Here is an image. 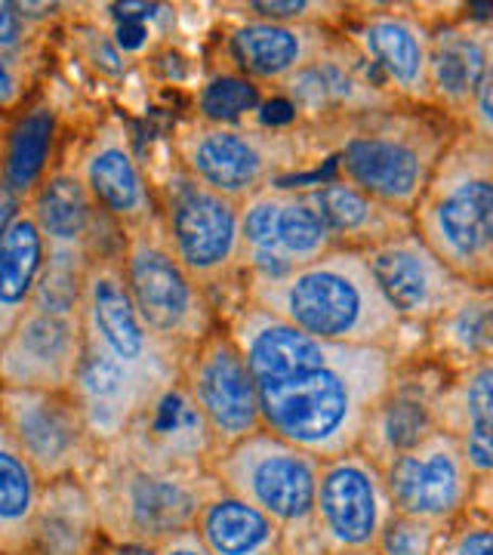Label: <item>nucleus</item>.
<instances>
[{"label":"nucleus","instance_id":"nucleus-18","mask_svg":"<svg viewBox=\"0 0 493 555\" xmlns=\"http://www.w3.org/2000/svg\"><path fill=\"white\" fill-rule=\"evenodd\" d=\"M225 25L219 35V65L213 72H229L257 83L265 93H277L299 68H306L334 38L336 28L327 25H290L241 16L222 7Z\"/></svg>","mask_w":493,"mask_h":555},{"label":"nucleus","instance_id":"nucleus-21","mask_svg":"<svg viewBox=\"0 0 493 555\" xmlns=\"http://www.w3.org/2000/svg\"><path fill=\"white\" fill-rule=\"evenodd\" d=\"M179 377H160L108 358L83 343L78 371L68 386L99 448L118 441L155 398Z\"/></svg>","mask_w":493,"mask_h":555},{"label":"nucleus","instance_id":"nucleus-39","mask_svg":"<svg viewBox=\"0 0 493 555\" xmlns=\"http://www.w3.org/2000/svg\"><path fill=\"white\" fill-rule=\"evenodd\" d=\"M60 31L68 38L75 60L90 68L96 78L105 80H124L130 72V62L120 56V50L112 43V38L105 35V28L93 22L90 16H68L60 22Z\"/></svg>","mask_w":493,"mask_h":555},{"label":"nucleus","instance_id":"nucleus-3","mask_svg":"<svg viewBox=\"0 0 493 555\" xmlns=\"http://www.w3.org/2000/svg\"><path fill=\"white\" fill-rule=\"evenodd\" d=\"M324 130L330 177L411 214L459 127L429 105L392 102Z\"/></svg>","mask_w":493,"mask_h":555},{"label":"nucleus","instance_id":"nucleus-36","mask_svg":"<svg viewBox=\"0 0 493 555\" xmlns=\"http://www.w3.org/2000/svg\"><path fill=\"white\" fill-rule=\"evenodd\" d=\"M269 93L259 90L257 83L213 72L195 90V120L200 124H250L257 112L265 105Z\"/></svg>","mask_w":493,"mask_h":555},{"label":"nucleus","instance_id":"nucleus-45","mask_svg":"<svg viewBox=\"0 0 493 555\" xmlns=\"http://www.w3.org/2000/svg\"><path fill=\"white\" fill-rule=\"evenodd\" d=\"M22 210H25V201L0 182V238L7 235V229L13 225V219L20 217Z\"/></svg>","mask_w":493,"mask_h":555},{"label":"nucleus","instance_id":"nucleus-37","mask_svg":"<svg viewBox=\"0 0 493 555\" xmlns=\"http://www.w3.org/2000/svg\"><path fill=\"white\" fill-rule=\"evenodd\" d=\"M87 266H90L87 254L47 250V262H43V272H40V281L28 309L53 312V315H78Z\"/></svg>","mask_w":493,"mask_h":555},{"label":"nucleus","instance_id":"nucleus-13","mask_svg":"<svg viewBox=\"0 0 493 555\" xmlns=\"http://www.w3.org/2000/svg\"><path fill=\"white\" fill-rule=\"evenodd\" d=\"M0 426L16 441L40 481L87 478L99 448L72 392L0 386Z\"/></svg>","mask_w":493,"mask_h":555},{"label":"nucleus","instance_id":"nucleus-26","mask_svg":"<svg viewBox=\"0 0 493 555\" xmlns=\"http://www.w3.org/2000/svg\"><path fill=\"white\" fill-rule=\"evenodd\" d=\"M118 441L133 454L179 469H207L210 460L219 454L207 420L179 379H173L133 420V426Z\"/></svg>","mask_w":493,"mask_h":555},{"label":"nucleus","instance_id":"nucleus-42","mask_svg":"<svg viewBox=\"0 0 493 555\" xmlns=\"http://www.w3.org/2000/svg\"><path fill=\"white\" fill-rule=\"evenodd\" d=\"M434 555H493L491 513L469 509L438 534Z\"/></svg>","mask_w":493,"mask_h":555},{"label":"nucleus","instance_id":"nucleus-31","mask_svg":"<svg viewBox=\"0 0 493 555\" xmlns=\"http://www.w3.org/2000/svg\"><path fill=\"white\" fill-rule=\"evenodd\" d=\"M192 531L210 555H284L275 521L222 488L200 503Z\"/></svg>","mask_w":493,"mask_h":555},{"label":"nucleus","instance_id":"nucleus-41","mask_svg":"<svg viewBox=\"0 0 493 555\" xmlns=\"http://www.w3.org/2000/svg\"><path fill=\"white\" fill-rule=\"evenodd\" d=\"M349 3H330V0H247L232 3L241 16L265 22H290V25H327L339 28Z\"/></svg>","mask_w":493,"mask_h":555},{"label":"nucleus","instance_id":"nucleus-9","mask_svg":"<svg viewBox=\"0 0 493 555\" xmlns=\"http://www.w3.org/2000/svg\"><path fill=\"white\" fill-rule=\"evenodd\" d=\"M120 269L142 324L179 358L219 327L213 299L170 254L158 219L145 229L127 232Z\"/></svg>","mask_w":493,"mask_h":555},{"label":"nucleus","instance_id":"nucleus-8","mask_svg":"<svg viewBox=\"0 0 493 555\" xmlns=\"http://www.w3.org/2000/svg\"><path fill=\"white\" fill-rule=\"evenodd\" d=\"M207 469L222 491L247 500L275 521L284 534V555H321L312 528L317 456L259 429L222 448Z\"/></svg>","mask_w":493,"mask_h":555},{"label":"nucleus","instance_id":"nucleus-15","mask_svg":"<svg viewBox=\"0 0 493 555\" xmlns=\"http://www.w3.org/2000/svg\"><path fill=\"white\" fill-rule=\"evenodd\" d=\"M80 331L90 349H99L108 358H118L130 367L160 374V377H179L177 352L160 346L142 324L137 306L130 299L120 257L90 259L83 272V291H80Z\"/></svg>","mask_w":493,"mask_h":555},{"label":"nucleus","instance_id":"nucleus-19","mask_svg":"<svg viewBox=\"0 0 493 555\" xmlns=\"http://www.w3.org/2000/svg\"><path fill=\"white\" fill-rule=\"evenodd\" d=\"M447 377L451 374L441 364L423 358L419 352L401 358L389 386L382 389V396L376 398L367 414L358 451L371 456L382 469L392 456L404 454L407 448L432 436L438 429L434 401Z\"/></svg>","mask_w":493,"mask_h":555},{"label":"nucleus","instance_id":"nucleus-34","mask_svg":"<svg viewBox=\"0 0 493 555\" xmlns=\"http://www.w3.org/2000/svg\"><path fill=\"white\" fill-rule=\"evenodd\" d=\"M275 250L287 269L306 266L334 250L324 222L309 204L299 182H277Z\"/></svg>","mask_w":493,"mask_h":555},{"label":"nucleus","instance_id":"nucleus-33","mask_svg":"<svg viewBox=\"0 0 493 555\" xmlns=\"http://www.w3.org/2000/svg\"><path fill=\"white\" fill-rule=\"evenodd\" d=\"M43 481L0 426V555H22L38 513Z\"/></svg>","mask_w":493,"mask_h":555},{"label":"nucleus","instance_id":"nucleus-27","mask_svg":"<svg viewBox=\"0 0 493 555\" xmlns=\"http://www.w3.org/2000/svg\"><path fill=\"white\" fill-rule=\"evenodd\" d=\"M299 185L324 222L334 250L364 254L376 244H386V241L398 238L404 232H414L411 214L394 210L389 204L371 198L367 192H361V189L330 177V173L299 182Z\"/></svg>","mask_w":493,"mask_h":555},{"label":"nucleus","instance_id":"nucleus-2","mask_svg":"<svg viewBox=\"0 0 493 555\" xmlns=\"http://www.w3.org/2000/svg\"><path fill=\"white\" fill-rule=\"evenodd\" d=\"M241 297L324 343L371 346L398 356H414L419 349V339L411 334L423 331L394 315L376 291L364 254L355 250H330L269 281L244 278Z\"/></svg>","mask_w":493,"mask_h":555},{"label":"nucleus","instance_id":"nucleus-7","mask_svg":"<svg viewBox=\"0 0 493 555\" xmlns=\"http://www.w3.org/2000/svg\"><path fill=\"white\" fill-rule=\"evenodd\" d=\"M158 225L179 266L207 291L219 312L241 297V204L200 185L170 160L155 179Z\"/></svg>","mask_w":493,"mask_h":555},{"label":"nucleus","instance_id":"nucleus-24","mask_svg":"<svg viewBox=\"0 0 493 555\" xmlns=\"http://www.w3.org/2000/svg\"><path fill=\"white\" fill-rule=\"evenodd\" d=\"M25 210L47 241V250H75L90 259L124 254L127 232L99 214L65 160L28 195Z\"/></svg>","mask_w":493,"mask_h":555},{"label":"nucleus","instance_id":"nucleus-30","mask_svg":"<svg viewBox=\"0 0 493 555\" xmlns=\"http://www.w3.org/2000/svg\"><path fill=\"white\" fill-rule=\"evenodd\" d=\"M416 352L441 364L447 374L493 361V287L469 284L441 315L423 327Z\"/></svg>","mask_w":493,"mask_h":555},{"label":"nucleus","instance_id":"nucleus-35","mask_svg":"<svg viewBox=\"0 0 493 555\" xmlns=\"http://www.w3.org/2000/svg\"><path fill=\"white\" fill-rule=\"evenodd\" d=\"M96 16H90L105 28V35L120 50V56L130 62H148V53L164 35L160 22L173 20V7L167 3H90Z\"/></svg>","mask_w":493,"mask_h":555},{"label":"nucleus","instance_id":"nucleus-46","mask_svg":"<svg viewBox=\"0 0 493 555\" xmlns=\"http://www.w3.org/2000/svg\"><path fill=\"white\" fill-rule=\"evenodd\" d=\"M96 555H158V546H145V543H112V540H102Z\"/></svg>","mask_w":493,"mask_h":555},{"label":"nucleus","instance_id":"nucleus-28","mask_svg":"<svg viewBox=\"0 0 493 555\" xmlns=\"http://www.w3.org/2000/svg\"><path fill=\"white\" fill-rule=\"evenodd\" d=\"M438 429L451 433L463 448L475 478L493 473V361L456 371L434 401Z\"/></svg>","mask_w":493,"mask_h":555},{"label":"nucleus","instance_id":"nucleus-1","mask_svg":"<svg viewBox=\"0 0 493 555\" xmlns=\"http://www.w3.org/2000/svg\"><path fill=\"white\" fill-rule=\"evenodd\" d=\"M401 358L407 356L371 346H330L327 356L306 367L259 379V423L317 460L355 451L367 414Z\"/></svg>","mask_w":493,"mask_h":555},{"label":"nucleus","instance_id":"nucleus-6","mask_svg":"<svg viewBox=\"0 0 493 555\" xmlns=\"http://www.w3.org/2000/svg\"><path fill=\"white\" fill-rule=\"evenodd\" d=\"M96 506L102 537L112 543L158 546L195 525L197 509L217 491L210 469H179L133 454L120 441L99 451L83 478Z\"/></svg>","mask_w":493,"mask_h":555},{"label":"nucleus","instance_id":"nucleus-23","mask_svg":"<svg viewBox=\"0 0 493 555\" xmlns=\"http://www.w3.org/2000/svg\"><path fill=\"white\" fill-rule=\"evenodd\" d=\"M493 78V25L488 16L451 13L432 22L429 38V96L432 108L466 124L469 105Z\"/></svg>","mask_w":493,"mask_h":555},{"label":"nucleus","instance_id":"nucleus-40","mask_svg":"<svg viewBox=\"0 0 493 555\" xmlns=\"http://www.w3.org/2000/svg\"><path fill=\"white\" fill-rule=\"evenodd\" d=\"M50 75V43L25 53H0V120L20 112Z\"/></svg>","mask_w":493,"mask_h":555},{"label":"nucleus","instance_id":"nucleus-4","mask_svg":"<svg viewBox=\"0 0 493 555\" xmlns=\"http://www.w3.org/2000/svg\"><path fill=\"white\" fill-rule=\"evenodd\" d=\"M173 164L213 189L222 198L244 204L277 182H296L330 160L324 127H257V124H200L179 120L170 137Z\"/></svg>","mask_w":493,"mask_h":555},{"label":"nucleus","instance_id":"nucleus-16","mask_svg":"<svg viewBox=\"0 0 493 555\" xmlns=\"http://www.w3.org/2000/svg\"><path fill=\"white\" fill-rule=\"evenodd\" d=\"M179 383L207 420L219 451L262 429L257 383L222 321L217 331H210L195 349L182 356Z\"/></svg>","mask_w":493,"mask_h":555},{"label":"nucleus","instance_id":"nucleus-32","mask_svg":"<svg viewBox=\"0 0 493 555\" xmlns=\"http://www.w3.org/2000/svg\"><path fill=\"white\" fill-rule=\"evenodd\" d=\"M47 262V241L28 210H22L0 238V339L13 331L38 287Z\"/></svg>","mask_w":493,"mask_h":555},{"label":"nucleus","instance_id":"nucleus-38","mask_svg":"<svg viewBox=\"0 0 493 555\" xmlns=\"http://www.w3.org/2000/svg\"><path fill=\"white\" fill-rule=\"evenodd\" d=\"M65 7L60 3H22L0 0V53H25L56 35Z\"/></svg>","mask_w":493,"mask_h":555},{"label":"nucleus","instance_id":"nucleus-20","mask_svg":"<svg viewBox=\"0 0 493 555\" xmlns=\"http://www.w3.org/2000/svg\"><path fill=\"white\" fill-rule=\"evenodd\" d=\"M364 262L389 309L416 331H423L469 287L414 232L364 250Z\"/></svg>","mask_w":493,"mask_h":555},{"label":"nucleus","instance_id":"nucleus-43","mask_svg":"<svg viewBox=\"0 0 493 555\" xmlns=\"http://www.w3.org/2000/svg\"><path fill=\"white\" fill-rule=\"evenodd\" d=\"M438 528L407 516H392L376 540L374 555H434Z\"/></svg>","mask_w":493,"mask_h":555},{"label":"nucleus","instance_id":"nucleus-10","mask_svg":"<svg viewBox=\"0 0 493 555\" xmlns=\"http://www.w3.org/2000/svg\"><path fill=\"white\" fill-rule=\"evenodd\" d=\"M62 160L80 179L99 214L118 229L137 232L158 219L155 177H148L133 130L118 112H105L78 139H68Z\"/></svg>","mask_w":493,"mask_h":555},{"label":"nucleus","instance_id":"nucleus-44","mask_svg":"<svg viewBox=\"0 0 493 555\" xmlns=\"http://www.w3.org/2000/svg\"><path fill=\"white\" fill-rule=\"evenodd\" d=\"M158 555H210L204 550V543L197 540L195 531H182V534H173L170 540L158 543Z\"/></svg>","mask_w":493,"mask_h":555},{"label":"nucleus","instance_id":"nucleus-22","mask_svg":"<svg viewBox=\"0 0 493 555\" xmlns=\"http://www.w3.org/2000/svg\"><path fill=\"white\" fill-rule=\"evenodd\" d=\"M83 331L78 315L28 309L0 339V386L65 392L75 379Z\"/></svg>","mask_w":493,"mask_h":555},{"label":"nucleus","instance_id":"nucleus-17","mask_svg":"<svg viewBox=\"0 0 493 555\" xmlns=\"http://www.w3.org/2000/svg\"><path fill=\"white\" fill-rule=\"evenodd\" d=\"M277 96L290 105L299 127H336L394 102L367 60L339 31L277 90Z\"/></svg>","mask_w":493,"mask_h":555},{"label":"nucleus","instance_id":"nucleus-5","mask_svg":"<svg viewBox=\"0 0 493 555\" xmlns=\"http://www.w3.org/2000/svg\"><path fill=\"white\" fill-rule=\"evenodd\" d=\"M411 225L456 278L493 287V142L456 130L411 210Z\"/></svg>","mask_w":493,"mask_h":555},{"label":"nucleus","instance_id":"nucleus-11","mask_svg":"<svg viewBox=\"0 0 493 555\" xmlns=\"http://www.w3.org/2000/svg\"><path fill=\"white\" fill-rule=\"evenodd\" d=\"M394 516L382 469L361 451L321 460L315 485V543L321 555H374Z\"/></svg>","mask_w":493,"mask_h":555},{"label":"nucleus","instance_id":"nucleus-25","mask_svg":"<svg viewBox=\"0 0 493 555\" xmlns=\"http://www.w3.org/2000/svg\"><path fill=\"white\" fill-rule=\"evenodd\" d=\"M65 145V115L50 93L47 75L38 93L20 112L0 120V182L28 201L40 182L60 167Z\"/></svg>","mask_w":493,"mask_h":555},{"label":"nucleus","instance_id":"nucleus-29","mask_svg":"<svg viewBox=\"0 0 493 555\" xmlns=\"http://www.w3.org/2000/svg\"><path fill=\"white\" fill-rule=\"evenodd\" d=\"M96 506L83 478L43 481L38 513L22 555H96L102 543Z\"/></svg>","mask_w":493,"mask_h":555},{"label":"nucleus","instance_id":"nucleus-14","mask_svg":"<svg viewBox=\"0 0 493 555\" xmlns=\"http://www.w3.org/2000/svg\"><path fill=\"white\" fill-rule=\"evenodd\" d=\"M382 478L392 496L394 516L426 521L438 531L454 525L472 506L481 478L472 476L463 448L451 433L434 429L404 454L382 466Z\"/></svg>","mask_w":493,"mask_h":555},{"label":"nucleus","instance_id":"nucleus-12","mask_svg":"<svg viewBox=\"0 0 493 555\" xmlns=\"http://www.w3.org/2000/svg\"><path fill=\"white\" fill-rule=\"evenodd\" d=\"M432 22L414 3H349L339 35L376 72L394 102L429 105V38Z\"/></svg>","mask_w":493,"mask_h":555}]
</instances>
